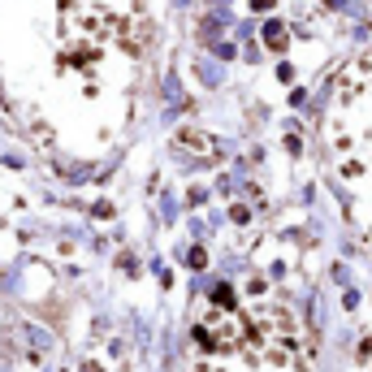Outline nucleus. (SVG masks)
<instances>
[{"label": "nucleus", "mask_w": 372, "mask_h": 372, "mask_svg": "<svg viewBox=\"0 0 372 372\" xmlns=\"http://www.w3.org/2000/svg\"><path fill=\"white\" fill-rule=\"evenodd\" d=\"M355 372H372V342H368L364 351H359V364H355Z\"/></svg>", "instance_id": "nucleus-4"}, {"label": "nucleus", "mask_w": 372, "mask_h": 372, "mask_svg": "<svg viewBox=\"0 0 372 372\" xmlns=\"http://www.w3.org/2000/svg\"><path fill=\"white\" fill-rule=\"evenodd\" d=\"M325 139L342 182L372 186V57L355 61L342 74Z\"/></svg>", "instance_id": "nucleus-2"}, {"label": "nucleus", "mask_w": 372, "mask_h": 372, "mask_svg": "<svg viewBox=\"0 0 372 372\" xmlns=\"http://www.w3.org/2000/svg\"><path fill=\"white\" fill-rule=\"evenodd\" d=\"M191 372H308V338L286 303H216L195 320Z\"/></svg>", "instance_id": "nucleus-1"}, {"label": "nucleus", "mask_w": 372, "mask_h": 372, "mask_svg": "<svg viewBox=\"0 0 372 372\" xmlns=\"http://www.w3.org/2000/svg\"><path fill=\"white\" fill-rule=\"evenodd\" d=\"M135 0H57V35L65 53L100 57L113 39H121Z\"/></svg>", "instance_id": "nucleus-3"}]
</instances>
